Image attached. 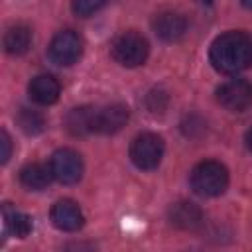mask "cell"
I'll return each mask as SVG.
<instances>
[{"instance_id": "obj_20", "label": "cell", "mask_w": 252, "mask_h": 252, "mask_svg": "<svg viewBox=\"0 0 252 252\" xmlns=\"http://www.w3.org/2000/svg\"><path fill=\"white\" fill-rule=\"evenodd\" d=\"M244 140H246V146H248V150H252V126L248 128V132H246Z\"/></svg>"}, {"instance_id": "obj_12", "label": "cell", "mask_w": 252, "mask_h": 252, "mask_svg": "<svg viewBox=\"0 0 252 252\" xmlns=\"http://www.w3.org/2000/svg\"><path fill=\"white\" fill-rule=\"evenodd\" d=\"M28 93H30V98L41 106H49V104H55L59 100V94H61V85L59 81L53 77V75H35L30 85H28Z\"/></svg>"}, {"instance_id": "obj_13", "label": "cell", "mask_w": 252, "mask_h": 252, "mask_svg": "<svg viewBox=\"0 0 252 252\" xmlns=\"http://www.w3.org/2000/svg\"><path fill=\"white\" fill-rule=\"evenodd\" d=\"M53 179V171L51 167H47L45 163H39V161H32V163H26L22 169H20V183L30 189V191H41L45 189Z\"/></svg>"}, {"instance_id": "obj_3", "label": "cell", "mask_w": 252, "mask_h": 252, "mask_svg": "<svg viewBox=\"0 0 252 252\" xmlns=\"http://www.w3.org/2000/svg\"><path fill=\"white\" fill-rule=\"evenodd\" d=\"M110 55L122 67H140L150 55V45L142 33L128 30L114 37L110 45Z\"/></svg>"}, {"instance_id": "obj_15", "label": "cell", "mask_w": 252, "mask_h": 252, "mask_svg": "<svg viewBox=\"0 0 252 252\" xmlns=\"http://www.w3.org/2000/svg\"><path fill=\"white\" fill-rule=\"evenodd\" d=\"M4 51L10 55H24L32 45V30L24 24H14L4 33Z\"/></svg>"}, {"instance_id": "obj_22", "label": "cell", "mask_w": 252, "mask_h": 252, "mask_svg": "<svg viewBox=\"0 0 252 252\" xmlns=\"http://www.w3.org/2000/svg\"><path fill=\"white\" fill-rule=\"evenodd\" d=\"M201 2H205V4H211V2H213V0H201Z\"/></svg>"}, {"instance_id": "obj_17", "label": "cell", "mask_w": 252, "mask_h": 252, "mask_svg": "<svg viewBox=\"0 0 252 252\" xmlns=\"http://www.w3.org/2000/svg\"><path fill=\"white\" fill-rule=\"evenodd\" d=\"M16 122H18V126L26 132V134H30V136H35V134H39V132H43V128H45V120H43V116L37 112V110H32V108H20V112H18V116H16Z\"/></svg>"}, {"instance_id": "obj_14", "label": "cell", "mask_w": 252, "mask_h": 252, "mask_svg": "<svg viewBox=\"0 0 252 252\" xmlns=\"http://www.w3.org/2000/svg\"><path fill=\"white\" fill-rule=\"evenodd\" d=\"M2 219H4V230L16 238H26L32 232V219L10 203L2 205Z\"/></svg>"}, {"instance_id": "obj_21", "label": "cell", "mask_w": 252, "mask_h": 252, "mask_svg": "<svg viewBox=\"0 0 252 252\" xmlns=\"http://www.w3.org/2000/svg\"><path fill=\"white\" fill-rule=\"evenodd\" d=\"M240 2H242L244 8H250V10H252V0H240Z\"/></svg>"}, {"instance_id": "obj_1", "label": "cell", "mask_w": 252, "mask_h": 252, "mask_svg": "<svg viewBox=\"0 0 252 252\" xmlns=\"http://www.w3.org/2000/svg\"><path fill=\"white\" fill-rule=\"evenodd\" d=\"M209 61L222 75H236L252 67V37L240 30L217 35L209 47Z\"/></svg>"}, {"instance_id": "obj_5", "label": "cell", "mask_w": 252, "mask_h": 252, "mask_svg": "<svg viewBox=\"0 0 252 252\" xmlns=\"http://www.w3.org/2000/svg\"><path fill=\"white\" fill-rule=\"evenodd\" d=\"M49 59L59 67H69L77 63L83 55V39L73 30H61L53 35L47 47Z\"/></svg>"}, {"instance_id": "obj_11", "label": "cell", "mask_w": 252, "mask_h": 252, "mask_svg": "<svg viewBox=\"0 0 252 252\" xmlns=\"http://www.w3.org/2000/svg\"><path fill=\"white\" fill-rule=\"evenodd\" d=\"M167 219L175 228H181V230H197L205 220L201 207L191 201L173 203L167 209Z\"/></svg>"}, {"instance_id": "obj_2", "label": "cell", "mask_w": 252, "mask_h": 252, "mask_svg": "<svg viewBox=\"0 0 252 252\" xmlns=\"http://www.w3.org/2000/svg\"><path fill=\"white\" fill-rule=\"evenodd\" d=\"M189 183L201 197H219L228 187V169L217 159H203L191 169Z\"/></svg>"}, {"instance_id": "obj_9", "label": "cell", "mask_w": 252, "mask_h": 252, "mask_svg": "<svg viewBox=\"0 0 252 252\" xmlns=\"http://www.w3.org/2000/svg\"><path fill=\"white\" fill-rule=\"evenodd\" d=\"M49 219H51L53 226L63 232H77L85 224L83 211L79 209V205L73 199H59L57 203H53V207L49 211Z\"/></svg>"}, {"instance_id": "obj_6", "label": "cell", "mask_w": 252, "mask_h": 252, "mask_svg": "<svg viewBox=\"0 0 252 252\" xmlns=\"http://www.w3.org/2000/svg\"><path fill=\"white\" fill-rule=\"evenodd\" d=\"M49 167L53 171V179L63 185H75L83 177V158L71 148H59L53 152Z\"/></svg>"}, {"instance_id": "obj_4", "label": "cell", "mask_w": 252, "mask_h": 252, "mask_svg": "<svg viewBox=\"0 0 252 252\" xmlns=\"http://www.w3.org/2000/svg\"><path fill=\"white\" fill-rule=\"evenodd\" d=\"M165 146L163 138L154 132L138 134L130 144V159L142 171H152L161 163Z\"/></svg>"}, {"instance_id": "obj_19", "label": "cell", "mask_w": 252, "mask_h": 252, "mask_svg": "<svg viewBox=\"0 0 252 252\" xmlns=\"http://www.w3.org/2000/svg\"><path fill=\"white\" fill-rule=\"evenodd\" d=\"M0 146H2L0 159H2V163H6V161L10 159V156H12V140H10V136H8L6 130L0 132Z\"/></svg>"}, {"instance_id": "obj_18", "label": "cell", "mask_w": 252, "mask_h": 252, "mask_svg": "<svg viewBox=\"0 0 252 252\" xmlns=\"http://www.w3.org/2000/svg\"><path fill=\"white\" fill-rule=\"evenodd\" d=\"M104 2L106 0H71V8L77 16L87 18V16H93L96 10H100Z\"/></svg>"}, {"instance_id": "obj_7", "label": "cell", "mask_w": 252, "mask_h": 252, "mask_svg": "<svg viewBox=\"0 0 252 252\" xmlns=\"http://www.w3.org/2000/svg\"><path fill=\"white\" fill-rule=\"evenodd\" d=\"M217 102L230 112H244L252 106V83L246 79H230L217 89Z\"/></svg>"}, {"instance_id": "obj_16", "label": "cell", "mask_w": 252, "mask_h": 252, "mask_svg": "<svg viewBox=\"0 0 252 252\" xmlns=\"http://www.w3.org/2000/svg\"><path fill=\"white\" fill-rule=\"evenodd\" d=\"M65 128L71 136H89V134H93V106L71 108L65 116Z\"/></svg>"}, {"instance_id": "obj_8", "label": "cell", "mask_w": 252, "mask_h": 252, "mask_svg": "<svg viewBox=\"0 0 252 252\" xmlns=\"http://www.w3.org/2000/svg\"><path fill=\"white\" fill-rule=\"evenodd\" d=\"M128 118V106L120 102L93 106V134H116L126 126Z\"/></svg>"}, {"instance_id": "obj_10", "label": "cell", "mask_w": 252, "mask_h": 252, "mask_svg": "<svg viewBox=\"0 0 252 252\" xmlns=\"http://www.w3.org/2000/svg\"><path fill=\"white\" fill-rule=\"evenodd\" d=\"M152 30H154V33L161 41L173 43V41H179L185 35V32H187V20L181 14L171 12V10L159 12L152 20Z\"/></svg>"}]
</instances>
